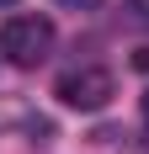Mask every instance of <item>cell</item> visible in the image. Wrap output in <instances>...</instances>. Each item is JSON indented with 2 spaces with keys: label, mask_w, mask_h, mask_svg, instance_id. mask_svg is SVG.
<instances>
[{
  "label": "cell",
  "mask_w": 149,
  "mask_h": 154,
  "mask_svg": "<svg viewBox=\"0 0 149 154\" xmlns=\"http://www.w3.org/2000/svg\"><path fill=\"white\" fill-rule=\"evenodd\" d=\"M0 53H5L16 69H37V64L53 53V21H48V16H11L5 32H0Z\"/></svg>",
  "instance_id": "6da1fadb"
},
{
  "label": "cell",
  "mask_w": 149,
  "mask_h": 154,
  "mask_svg": "<svg viewBox=\"0 0 149 154\" xmlns=\"http://www.w3.org/2000/svg\"><path fill=\"white\" fill-rule=\"evenodd\" d=\"M53 96H59L64 106H74V112H101L112 96H117V80H112V69H69V75L53 85Z\"/></svg>",
  "instance_id": "7a4b0ae2"
},
{
  "label": "cell",
  "mask_w": 149,
  "mask_h": 154,
  "mask_svg": "<svg viewBox=\"0 0 149 154\" xmlns=\"http://www.w3.org/2000/svg\"><path fill=\"white\" fill-rule=\"evenodd\" d=\"M122 11H128V21H133V27H149V0H128Z\"/></svg>",
  "instance_id": "3957f363"
},
{
  "label": "cell",
  "mask_w": 149,
  "mask_h": 154,
  "mask_svg": "<svg viewBox=\"0 0 149 154\" xmlns=\"http://www.w3.org/2000/svg\"><path fill=\"white\" fill-rule=\"evenodd\" d=\"M59 5H69V11H96L101 0H59Z\"/></svg>",
  "instance_id": "277c9868"
},
{
  "label": "cell",
  "mask_w": 149,
  "mask_h": 154,
  "mask_svg": "<svg viewBox=\"0 0 149 154\" xmlns=\"http://www.w3.org/2000/svg\"><path fill=\"white\" fill-rule=\"evenodd\" d=\"M133 69H149V43H144V48L133 53Z\"/></svg>",
  "instance_id": "5b68a950"
},
{
  "label": "cell",
  "mask_w": 149,
  "mask_h": 154,
  "mask_svg": "<svg viewBox=\"0 0 149 154\" xmlns=\"http://www.w3.org/2000/svg\"><path fill=\"white\" fill-rule=\"evenodd\" d=\"M144 122H149V91H144Z\"/></svg>",
  "instance_id": "8992f818"
},
{
  "label": "cell",
  "mask_w": 149,
  "mask_h": 154,
  "mask_svg": "<svg viewBox=\"0 0 149 154\" xmlns=\"http://www.w3.org/2000/svg\"><path fill=\"white\" fill-rule=\"evenodd\" d=\"M0 5H16V0H0Z\"/></svg>",
  "instance_id": "52a82bcc"
}]
</instances>
